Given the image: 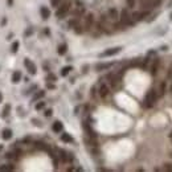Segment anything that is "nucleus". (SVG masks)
I'll return each instance as SVG.
<instances>
[{"mask_svg": "<svg viewBox=\"0 0 172 172\" xmlns=\"http://www.w3.org/2000/svg\"><path fill=\"white\" fill-rule=\"evenodd\" d=\"M3 148H4V147H3V146H0V151H1V150H3Z\"/></svg>", "mask_w": 172, "mask_h": 172, "instance_id": "nucleus-36", "label": "nucleus"}, {"mask_svg": "<svg viewBox=\"0 0 172 172\" xmlns=\"http://www.w3.org/2000/svg\"><path fill=\"white\" fill-rule=\"evenodd\" d=\"M20 79H21V73L19 70H16L12 74V82L13 84H17V82H20Z\"/></svg>", "mask_w": 172, "mask_h": 172, "instance_id": "nucleus-18", "label": "nucleus"}, {"mask_svg": "<svg viewBox=\"0 0 172 172\" xmlns=\"http://www.w3.org/2000/svg\"><path fill=\"white\" fill-rule=\"evenodd\" d=\"M70 70H73L72 66H65V68L61 70V75H62V77H66V75L70 73Z\"/></svg>", "mask_w": 172, "mask_h": 172, "instance_id": "nucleus-23", "label": "nucleus"}, {"mask_svg": "<svg viewBox=\"0 0 172 172\" xmlns=\"http://www.w3.org/2000/svg\"><path fill=\"white\" fill-rule=\"evenodd\" d=\"M32 122H33V125H36V126H38V127H41V122L40 121H37V119H32Z\"/></svg>", "mask_w": 172, "mask_h": 172, "instance_id": "nucleus-29", "label": "nucleus"}, {"mask_svg": "<svg viewBox=\"0 0 172 172\" xmlns=\"http://www.w3.org/2000/svg\"><path fill=\"white\" fill-rule=\"evenodd\" d=\"M64 1H65V0H52V5L57 8V7H58L60 4H62Z\"/></svg>", "mask_w": 172, "mask_h": 172, "instance_id": "nucleus-26", "label": "nucleus"}, {"mask_svg": "<svg viewBox=\"0 0 172 172\" xmlns=\"http://www.w3.org/2000/svg\"><path fill=\"white\" fill-rule=\"evenodd\" d=\"M45 107V102H38V103H36V110H41V109H44Z\"/></svg>", "mask_w": 172, "mask_h": 172, "instance_id": "nucleus-27", "label": "nucleus"}, {"mask_svg": "<svg viewBox=\"0 0 172 172\" xmlns=\"http://www.w3.org/2000/svg\"><path fill=\"white\" fill-rule=\"evenodd\" d=\"M122 48L121 47H115V48H110V49H106L105 52L99 54V57H110V56H114V54H118L121 52Z\"/></svg>", "mask_w": 172, "mask_h": 172, "instance_id": "nucleus-7", "label": "nucleus"}, {"mask_svg": "<svg viewBox=\"0 0 172 172\" xmlns=\"http://www.w3.org/2000/svg\"><path fill=\"white\" fill-rule=\"evenodd\" d=\"M61 140L65 142V143H72L73 138H72V135H69L68 132H64V134L61 135Z\"/></svg>", "mask_w": 172, "mask_h": 172, "instance_id": "nucleus-17", "label": "nucleus"}, {"mask_svg": "<svg viewBox=\"0 0 172 172\" xmlns=\"http://www.w3.org/2000/svg\"><path fill=\"white\" fill-rule=\"evenodd\" d=\"M169 138H172V131H171V134H169Z\"/></svg>", "mask_w": 172, "mask_h": 172, "instance_id": "nucleus-39", "label": "nucleus"}, {"mask_svg": "<svg viewBox=\"0 0 172 172\" xmlns=\"http://www.w3.org/2000/svg\"><path fill=\"white\" fill-rule=\"evenodd\" d=\"M69 11H70V3H68V1H64L62 4H60V5L57 7L56 16L58 17V19H64V17L68 15Z\"/></svg>", "mask_w": 172, "mask_h": 172, "instance_id": "nucleus-2", "label": "nucleus"}, {"mask_svg": "<svg viewBox=\"0 0 172 172\" xmlns=\"http://www.w3.org/2000/svg\"><path fill=\"white\" fill-rule=\"evenodd\" d=\"M32 29H28V31H27V33H25V36H29V34H32Z\"/></svg>", "mask_w": 172, "mask_h": 172, "instance_id": "nucleus-32", "label": "nucleus"}, {"mask_svg": "<svg viewBox=\"0 0 172 172\" xmlns=\"http://www.w3.org/2000/svg\"><path fill=\"white\" fill-rule=\"evenodd\" d=\"M111 65H113V64H98V65L95 66V69L99 72V70H103V69H109Z\"/></svg>", "mask_w": 172, "mask_h": 172, "instance_id": "nucleus-21", "label": "nucleus"}, {"mask_svg": "<svg viewBox=\"0 0 172 172\" xmlns=\"http://www.w3.org/2000/svg\"><path fill=\"white\" fill-rule=\"evenodd\" d=\"M24 65H25V68L28 69L29 74H36V72H37V69H36V65H34V64L32 62L29 58H25V60H24Z\"/></svg>", "mask_w": 172, "mask_h": 172, "instance_id": "nucleus-8", "label": "nucleus"}, {"mask_svg": "<svg viewBox=\"0 0 172 172\" xmlns=\"http://www.w3.org/2000/svg\"><path fill=\"white\" fill-rule=\"evenodd\" d=\"M99 97H102V98H106L107 95H109V93H110V89H109V86L107 85H101V88H99Z\"/></svg>", "mask_w": 172, "mask_h": 172, "instance_id": "nucleus-10", "label": "nucleus"}, {"mask_svg": "<svg viewBox=\"0 0 172 172\" xmlns=\"http://www.w3.org/2000/svg\"><path fill=\"white\" fill-rule=\"evenodd\" d=\"M158 69H159V60H153V62H152V65H151V74L152 75H155L158 73Z\"/></svg>", "mask_w": 172, "mask_h": 172, "instance_id": "nucleus-16", "label": "nucleus"}, {"mask_svg": "<svg viewBox=\"0 0 172 172\" xmlns=\"http://www.w3.org/2000/svg\"><path fill=\"white\" fill-rule=\"evenodd\" d=\"M44 114H45V116H52V110H50V109L49 110H45Z\"/></svg>", "mask_w": 172, "mask_h": 172, "instance_id": "nucleus-31", "label": "nucleus"}, {"mask_svg": "<svg viewBox=\"0 0 172 172\" xmlns=\"http://www.w3.org/2000/svg\"><path fill=\"white\" fill-rule=\"evenodd\" d=\"M48 79H49V81H56V75L49 74V75H48Z\"/></svg>", "mask_w": 172, "mask_h": 172, "instance_id": "nucleus-30", "label": "nucleus"}, {"mask_svg": "<svg viewBox=\"0 0 172 172\" xmlns=\"http://www.w3.org/2000/svg\"><path fill=\"white\" fill-rule=\"evenodd\" d=\"M148 15H150V11L142 10V11H136V12H134L131 15V17H132V20L136 23V21H142V20H144Z\"/></svg>", "mask_w": 172, "mask_h": 172, "instance_id": "nucleus-6", "label": "nucleus"}, {"mask_svg": "<svg viewBox=\"0 0 172 172\" xmlns=\"http://www.w3.org/2000/svg\"><path fill=\"white\" fill-rule=\"evenodd\" d=\"M5 23H7V19H3V20H1V25H4Z\"/></svg>", "mask_w": 172, "mask_h": 172, "instance_id": "nucleus-35", "label": "nucleus"}, {"mask_svg": "<svg viewBox=\"0 0 172 172\" xmlns=\"http://www.w3.org/2000/svg\"><path fill=\"white\" fill-rule=\"evenodd\" d=\"M107 17L110 19V21H118V19H119L118 10H115V8H110L109 12H107Z\"/></svg>", "mask_w": 172, "mask_h": 172, "instance_id": "nucleus-9", "label": "nucleus"}, {"mask_svg": "<svg viewBox=\"0 0 172 172\" xmlns=\"http://www.w3.org/2000/svg\"><path fill=\"white\" fill-rule=\"evenodd\" d=\"M10 111H11V105H5V107L3 109V118H7V116L10 115Z\"/></svg>", "mask_w": 172, "mask_h": 172, "instance_id": "nucleus-22", "label": "nucleus"}, {"mask_svg": "<svg viewBox=\"0 0 172 172\" xmlns=\"http://www.w3.org/2000/svg\"><path fill=\"white\" fill-rule=\"evenodd\" d=\"M62 128H64V126L60 121H56V122L53 123V126H52V130H53L54 132H61L62 131Z\"/></svg>", "mask_w": 172, "mask_h": 172, "instance_id": "nucleus-15", "label": "nucleus"}, {"mask_svg": "<svg viewBox=\"0 0 172 172\" xmlns=\"http://www.w3.org/2000/svg\"><path fill=\"white\" fill-rule=\"evenodd\" d=\"M13 4V0H8V5H12Z\"/></svg>", "mask_w": 172, "mask_h": 172, "instance_id": "nucleus-34", "label": "nucleus"}, {"mask_svg": "<svg viewBox=\"0 0 172 172\" xmlns=\"http://www.w3.org/2000/svg\"><path fill=\"white\" fill-rule=\"evenodd\" d=\"M171 140H172V138H171Z\"/></svg>", "mask_w": 172, "mask_h": 172, "instance_id": "nucleus-41", "label": "nucleus"}, {"mask_svg": "<svg viewBox=\"0 0 172 172\" xmlns=\"http://www.w3.org/2000/svg\"><path fill=\"white\" fill-rule=\"evenodd\" d=\"M94 25V16L93 13H88V15L84 17V23H82V27H84L85 31H90Z\"/></svg>", "mask_w": 172, "mask_h": 172, "instance_id": "nucleus-5", "label": "nucleus"}, {"mask_svg": "<svg viewBox=\"0 0 172 172\" xmlns=\"http://www.w3.org/2000/svg\"><path fill=\"white\" fill-rule=\"evenodd\" d=\"M19 41H15V42H13L12 44V47H11V50H12V53H16V52H17V50H19Z\"/></svg>", "mask_w": 172, "mask_h": 172, "instance_id": "nucleus-24", "label": "nucleus"}, {"mask_svg": "<svg viewBox=\"0 0 172 172\" xmlns=\"http://www.w3.org/2000/svg\"><path fill=\"white\" fill-rule=\"evenodd\" d=\"M44 95H45V91L44 90H40V91H37V93L33 95V99H32V101L34 102V101H37V99H40V98H42Z\"/></svg>", "mask_w": 172, "mask_h": 172, "instance_id": "nucleus-20", "label": "nucleus"}, {"mask_svg": "<svg viewBox=\"0 0 172 172\" xmlns=\"http://www.w3.org/2000/svg\"><path fill=\"white\" fill-rule=\"evenodd\" d=\"M40 13H41V17L44 20H48L50 17V11L48 10L47 7H41L40 8Z\"/></svg>", "mask_w": 172, "mask_h": 172, "instance_id": "nucleus-13", "label": "nucleus"}, {"mask_svg": "<svg viewBox=\"0 0 172 172\" xmlns=\"http://www.w3.org/2000/svg\"><path fill=\"white\" fill-rule=\"evenodd\" d=\"M60 158H61V160L62 162H70V160H73V156L70 155V153L65 152V151H60Z\"/></svg>", "mask_w": 172, "mask_h": 172, "instance_id": "nucleus-12", "label": "nucleus"}, {"mask_svg": "<svg viewBox=\"0 0 172 172\" xmlns=\"http://www.w3.org/2000/svg\"><path fill=\"white\" fill-rule=\"evenodd\" d=\"M169 90H171V93H172V85H171V88H169Z\"/></svg>", "mask_w": 172, "mask_h": 172, "instance_id": "nucleus-38", "label": "nucleus"}, {"mask_svg": "<svg viewBox=\"0 0 172 172\" xmlns=\"http://www.w3.org/2000/svg\"><path fill=\"white\" fill-rule=\"evenodd\" d=\"M171 20H172V15H171Z\"/></svg>", "mask_w": 172, "mask_h": 172, "instance_id": "nucleus-40", "label": "nucleus"}, {"mask_svg": "<svg viewBox=\"0 0 172 172\" xmlns=\"http://www.w3.org/2000/svg\"><path fill=\"white\" fill-rule=\"evenodd\" d=\"M0 102H1V93H0Z\"/></svg>", "mask_w": 172, "mask_h": 172, "instance_id": "nucleus-37", "label": "nucleus"}, {"mask_svg": "<svg viewBox=\"0 0 172 172\" xmlns=\"http://www.w3.org/2000/svg\"><path fill=\"white\" fill-rule=\"evenodd\" d=\"M162 4V0H140V7L142 10L151 11L153 8H156Z\"/></svg>", "mask_w": 172, "mask_h": 172, "instance_id": "nucleus-1", "label": "nucleus"}, {"mask_svg": "<svg viewBox=\"0 0 172 172\" xmlns=\"http://www.w3.org/2000/svg\"><path fill=\"white\" fill-rule=\"evenodd\" d=\"M1 138H3L4 140H8L12 138V130L11 128H4L3 132H1Z\"/></svg>", "mask_w": 172, "mask_h": 172, "instance_id": "nucleus-14", "label": "nucleus"}, {"mask_svg": "<svg viewBox=\"0 0 172 172\" xmlns=\"http://www.w3.org/2000/svg\"><path fill=\"white\" fill-rule=\"evenodd\" d=\"M47 86H48V88H49V89H54V85H52V84H48Z\"/></svg>", "mask_w": 172, "mask_h": 172, "instance_id": "nucleus-33", "label": "nucleus"}, {"mask_svg": "<svg viewBox=\"0 0 172 172\" xmlns=\"http://www.w3.org/2000/svg\"><path fill=\"white\" fill-rule=\"evenodd\" d=\"M135 3H136V0H127V8L128 10H131L135 7Z\"/></svg>", "mask_w": 172, "mask_h": 172, "instance_id": "nucleus-25", "label": "nucleus"}, {"mask_svg": "<svg viewBox=\"0 0 172 172\" xmlns=\"http://www.w3.org/2000/svg\"><path fill=\"white\" fill-rule=\"evenodd\" d=\"M167 78H169V79L172 78V64H171V65H169V68H168V72H167Z\"/></svg>", "mask_w": 172, "mask_h": 172, "instance_id": "nucleus-28", "label": "nucleus"}, {"mask_svg": "<svg viewBox=\"0 0 172 172\" xmlns=\"http://www.w3.org/2000/svg\"><path fill=\"white\" fill-rule=\"evenodd\" d=\"M156 98H158V94L155 90H150L147 91L146 97H144V106L146 107H152L153 103L156 102Z\"/></svg>", "mask_w": 172, "mask_h": 172, "instance_id": "nucleus-3", "label": "nucleus"}, {"mask_svg": "<svg viewBox=\"0 0 172 172\" xmlns=\"http://www.w3.org/2000/svg\"><path fill=\"white\" fill-rule=\"evenodd\" d=\"M119 19H121V23H123L126 27H131V25L135 24V21L132 20L131 15L128 13L127 10H123L122 12H121V16H119Z\"/></svg>", "mask_w": 172, "mask_h": 172, "instance_id": "nucleus-4", "label": "nucleus"}, {"mask_svg": "<svg viewBox=\"0 0 172 172\" xmlns=\"http://www.w3.org/2000/svg\"><path fill=\"white\" fill-rule=\"evenodd\" d=\"M158 97H163V95H164V94H166V91H167V85H166V82L164 81H162L159 84V88H158Z\"/></svg>", "mask_w": 172, "mask_h": 172, "instance_id": "nucleus-11", "label": "nucleus"}, {"mask_svg": "<svg viewBox=\"0 0 172 172\" xmlns=\"http://www.w3.org/2000/svg\"><path fill=\"white\" fill-rule=\"evenodd\" d=\"M57 52H58V54H61V56L65 54L66 52H68V45H66V44H61L58 47V50H57Z\"/></svg>", "mask_w": 172, "mask_h": 172, "instance_id": "nucleus-19", "label": "nucleus"}]
</instances>
